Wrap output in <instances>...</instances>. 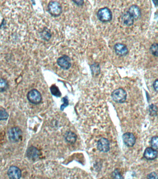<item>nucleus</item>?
Instances as JSON below:
<instances>
[{
	"label": "nucleus",
	"mask_w": 158,
	"mask_h": 179,
	"mask_svg": "<svg viewBox=\"0 0 158 179\" xmlns=\"http://www.w3.org/2000/svg\"><path fill=\"white\" fill-rule=\"evenodd\" d=\"M153 2H154V3H155V5H156V6H157V5H158V4H157V3H158V1H153Z\"/></svg>",
	"instance_id": "obj_29"
},
{
	"label": "nucleus",
	"mask_w": 158,
	"mask_h": 179,
	"mask_svg": "<svg viewBox=\"0 0 158 179\" xmlns=\"http://www.w3.org/2000/svg\"><path fill=\"white\" fill-rule=\"evenodd\" d=\"M158 79H156L153 84V88L156 92H158Z\"/></svg>",
	"instance_id": "obj_28"
},
{
	"label": "nucleus",
	"mask_w": 158,
	"mask_h": 179,
	"mask_svg": "<svg viewBox=\"0 0 158 179\" xmlns=\"http://www.w3.org/2000/svg\"><path fill=\"white\" fill-rule=\"evenodd\" d=\"M98 149L103 153H107L110 149V143L108 139L101 138L98 141L97 144Z\"/></svg>",
	"instance_id": "obj_8"
},
{
	"label": "nucleus",
	"mask_w": 158,
	"mask_h": 179,
	"mask_svg": "<svg viewBox=\"0 0 158 179\" xmlns=\"http://www.w3.org/2000/svg\"><path fill=\"white\" fill-rule=\"evenodd\" d=\"M152 148L157 150L158 145V137L157 136H153L151 138L150 141Z\"/></svg>",
	"instance_id": "obj_19"
},
{
	"label": "nucleus",
	"mask_w": 158,
	"mask_h": 179,
	"mask_svg": "<svg viewBox=\"0 0 158 179\" xmlns=\"http://www.w3.org/2000/svg\"><path fill=\"white\" fill-rule=\"evenodd\" d=\"M22 132L19 127H14L11 128L8 133L9 138L10 141L16 143L19 141L22 138Z\"/></svg>",
	"instance_id": "obj_5"
},
{
	"label": "nucleus",
	"mask_w": 158,
	"mask_h": 179,
	"mask_svg": "<svg viewBox=\"0 0 158 179\" xmlns=\"http://www.w3.org/2000/svg\"><path fill=\"white\" fill-rule=\"evenodd\" d=\"M41 37L44 40L49 41L52 37L50 30L47 28H45L41 33Z\"/></svg>",
	"instance_id": "obj_16"
},
{
	"label": "nucleus",
	"mask_w": 158,
	"mask_h": 179,
	"mask_svg": "<svg viewBox=\"0 0 158 179\" xmlns=\"http://www.w3.org/2000/svg\"><path fill=\"white\" fill-rule=\"evenodd\" d=\"M9 88V84L7 80L2 78H0V93L5 92Z\"/></svg>",
	"instance_id": "obj_17"
},
{
	"label": "nucleus",
	"mask_w": 158,
	"mask_h": 179,
	"mask_svg": "<svg viewBox=\"0 0 158 179\" xmlns=\"http://www.w3.org/2000/svg\"><path fill=\"white\" fill-rule=\"evenodd\" d=\"M147 179H158V175L155 172H153L147 175Z\"/></svg>",
	"instance_id": "obj_26"
},
{
	"label": "nucleus",
	"mask_w": 158,
	"mask_h": 179,
	"mask_svg": "<svg viewBox=\"0 0 158 179\" xmlns=\"http://www.w3.org/2000/svg\"><path fill=\"white\" fill-rule=\"evenodd\" d=\"M27 100L33 104H38L41 102L42 96L39 91L37 90L32 89L27 93Z\"/></svg>",
	"instance_id": "obj_4"
},
{
	"label": "nucleus",
	"mask_w": 158,
	"mask_h": 179,
	"mask_svg": "<svg viewBox=\"0 0 158 179\" xmlns=\"http://www.w3.org/2000/svg\"><path fill=\"white\" fill-rule=\"evenodd\" d=\"M122 140L125 145L128 147H133L136 142V138L132 133H125L122 135Z\"/></svg>",
	"instance_id": "obj_7"
},
{
	"label": "nucleus",
	"mask_w": 158,
	"mask_h": 179,
	"mask_svg": "<svg viewBox=\"0 0 158 179\" xmlns=\"http://www.w3.org/2000/svg\"><path fill=\"white\" fill-rule=\"evenodd\" d=\"M57 63L58 65L63 70H68L71 67V60L70 58L67 55H64L59 57Z\"/></svg>",
	"instance_id": "obj_6"
},
{
	"label": "nucleus",
	"mask_w": 158,
	"mask_h": 179,
	"mask_svg": "<svg viewBox=\"0 0 158 179\" xmlns=\"http://www.w3.org/2000/svg\"><path fill=\"white\" fill-rule=\"evenodd\" d=\"M98 18L101 22L107 23L109 22L112 19V13L110 9L107 7L99 9L97 13Z\"/></svg>",
	"instance_id": "obj_1"
},
{
	"label": "nucleus",
	"mask_w": 158,
	"mask_h": 179,
	"mask_svg": "<svg viewBox=\"0 0 158 179\" xmlns=\"http://www.w3.org/2000/svg\"><path fill=\"white\" fill-rule=\"evenodd\" d=\"M113 176L114 179H124L118 169H116L113 173Z\"/></svg>",
	"instance_id": "obj_24"
},
{
	"label": "nucleus",
	"mask_w": 158,
	"mask_h": 179,
	"mask_svg": "<svg viewBox=\"0 0 158 179\" xmlns=\"http://www.w3.org/2000/svg\"><path fill=\"white\" fill-rule=\"evenodd\" d=\"M151 52L154 56L158 57V43H154L151 46Z\"/></svg>",
	"instance_id": "obj_21"
},
{
	"label": "nucleus",
	"mask_w": 158,
	"mask_h": 179,
	"mask_svg": "<svg viewBox=\"0 0 158 179\" xmlns=\"http://www.w3.org/2000/svg\"><path fill=\"white\" fill-rule=\"evenodd\" d=\"M26 155L28 158L32 160H35L39 157L40 152L37 148L33 146H31L27 149Z\"/></svg>",
	"instance_id": "obj_13"
},
{
	"label": "nucleus",
	"mask_w": 158,
	"mask_h": 179,
	"mask_svg": "<svg viewBox=\"0 0 158 179\" xmlns=\"http://www.w3.org/2000/svg\"><path fill=\"white\" fill-rule=\"evenodd\" d=\"M92 72L93 74L95 75H98L99 74L100 69L99 65L97 64L92 65Z\"/></svg>",
	"instance_id": "obj_23"
},
{
	"label": "nucleus",
	"mask_w": 158,
	"mask_h": 179,
	"mask_svg": "<svg viewBox=\"0 0 158 179\" xmlns=\"http://www.w3.org/2000/svg\"><path fill=\"white\" fill-rule=\"evenodd\" d=\"M111 97L114 101L117 103H123L127 99V93L122 88L115 90L111 94Z\"/></svg>",
	"instance_id": "obj_2"
},
{
	"label": "nucleus",
	"mask_w": 158,
	"mask_h": 179,
	"mask_svg": "<svg viewBox=\"0 0 158 179\" xmlns=\"http://www.w3.org/2000/svg\"><path fill=\"white\" fill-rule=\"evenodd\" d=\"M114 48L116 55L120 57L125 56L129 53L128 48L122 43H116L115 45Z\"/></svg>",
	"instance_id": "obj_10"
},
{
	"label": "nucleus",
	"mask_w": 158,
	"mask_h": 179,
	"mask_svg": "<svg viewBox=\"0 0 158 179\" xmlns=\"http://www.w3.org/2000/svg\"><path fill=\"white\" fill-rule=\"evenodd\" d=\"M135 20L128 11L122 14L121 16V21L122 24L127 26H130L133 25Z\"/></svg>",
	"instance_id": "obj_14"
},
{
	"label": "nucleus",
	"mask_w": 158,
	"mask_h": 179,
	"mask_svg": "<svg viewBox=\"0 0 158 179\" xmlns=\"http://www.w3.org/2000/svg\"><path fill=\"white\" fill-rule=\"evenodd\" d=\"M50 91H51L52 94L54 96L60 97L61 96V92H60L59 88L55 85H53V86H51V87H50Z\"/></svg>",
	"instance_id": "obj_18"
},
{
	"label": "nucleus",
	"mask_w": 158,
	"mask_h": 179,
	"mask_svg": "<svg viewBox=\"0 0 158 179\" xmlns=\"http://www.w3.org/2000/svg\"><path fill=\"white\" fill-rule=\"evenodd\" d=\"M128 12L131 15L134 20H138L139 19H140L142 16L141 9L138 6L136 5L130 6Z\"/></svg>",
	"instance_id": "obj_11"
},
{
	"label": "nucleus",
	"mask_w": 158,
	"mask_h": 179,
	"mask_svg": "<svg viewBox=\"0 0 158 179\" xmlns=\"http://www.w3.org/2000/svg\"><path fill=\"white\" fill-rule=\"evenodd\" d=\"M72 2L78 6H82L84 4V1H82V0H81V1H73Z\"/></svg>",
	"instance_id": "obj_27"
},
{
	"label": "nucleus",
	"mask_w": 158,
	"mask_h": 179,
	"mask_svg": "<svg viewBox=\"0 0 158 179\" xmlns=\"http://www.w3.org/2000/svg\"><path fill=\"white\" fill-rule=\"evenodd\" d=\"M150 114L152 116H156L157 115V107L156 105L152 104L149 107Z\"/></svg>",
	"instance_id": "obj_22"
},
{
	"label": "nucleus",
	"mask_w": 158,
	"mask_h": 179,
	"mask_svg": "<svg viewBox=\"0 0 158 179\" xmlns=\"http://www.w3.org/2000/svg\"><path fill=\"white\" fill-rule=\"evenodd\" d=\"M157 150L151 147H148L146 149L143 154V157L147 160H154L157 157Z\"/></svg>",
	"instance_id": "obj_12"
},
{
	"label": "nucleus",
	"mask_w": 158,
	"mask_h": 179,
	"mask_svg": "<svg viewBox=\"0 0 158 179\" xmlns=\"http://www.w3.org/2000/svg\"><path fill=\"white\" fill-rule=\"evenodd\" d=\"M9 114L4 109H0V121L7 120L9 118Z\"/></svg>",
	"instance_id": "obj_20"
},
{
	"label": "nucleus",
	"mask_w": 158,
	"mask_h": 179,
	"mask_svg": "<svg viewBox=\"0 0 158 179\" xmlns=\"http://www.w3.org/2000/svg\"><path fill=\"white\" fill-rule=\"evenodd\" d=\"M76 134L71 131H68L65 134V139L66 141L70 144H73L77 141Z\"/></svg>",
	"instance_id": "obj_15"
},
{
	"label": "nucleus",
	"mask_w": 158,
	"mask_h": 179,
	"mask_svg": "<svg viewBox=\"0 0 158 179\" xmlns=\"http://www.w3.org/2000/svg\"><path fill=\"white\" fill-rule=\"evenodd\" d=\"M62 100L63 101L64 104L61 105L60 107L61 111H63L64 109L67 107L69 104V101L68 100V97H64L62 98Z\"/></svg>",
	"instance_id": "obj_25"
},
{
	"label": "nucleus",
	"mask_w": 158,
	"mask_h": 179,
	"mask_svg": "<svg viewBox=\"0 0 158 179\" xmlns=\"http://www.w3.org/2000/svg\"><path fill=\"white\" fill-rule=\"evenodd\" d=\"M8 175L10 179H20L22 177V171L19 167L12 166L8 170Z\"/></svg>",
	"instance_id": "obj_9"
},
{
	"label": "nucleus",
	"mask_w": 158,
	"mask_h": 179,
	"mask_svg": "<svg viewBox=\"0 0 158 179\" xmlns=\"http://www.w3.org/2000/svg\"><path fill=\"white\" fill-rule=\"evenodd\" d=\"M48 11L49 14L53 17H58L62 13V8L59 2L51 1L48 5Z\"/></svg>",
	"instance_id": "obj_3"
}]
</instances>
